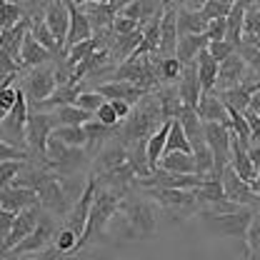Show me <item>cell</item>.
<instances>
[{
	"instance_id": "1",
	"label": "cell",
	"mask_w": 260,
	"mask_h": 260,
	"mask_svg": "<svg viewBox=\"0 0 260 260\" xmlns=\"http://www.w3.org/2000/svg\"><path fill=\"white\" fill-rule=\"evenodd\" d=\"M162 123H168V118H165V113H162L160 103H158L155 93H148V95L133 108V113H130L128 120L123 123V128L115 133V140L123 143V145L145 143L155 130H160Z\"/></svg>"
},
{
	"instance_id": "2",
	"label": "cell",
	"mask_w": 260,
	"mask_h": 260,
	"mask_svg": "<svg viewBox=\"0 0 260 260\" xmlns=\"http://www.w3.org/2000/svg\"><path fill=\"white\" fill-rule=\"evenodd\" d=\"M255 210L250 208H240L235 213H200V220L205 223L208 230H213L215 235L220 238H233V240H240L243 245V255L248 260H253L250 255V248H248V233L253 228L255 220Z\"/></svg>"
},
{
	"instance_id": "3",
	"label": "cell",
	"mask_w": 260,
	"mask_h": 260,
	"mask_svg": "<svg viewBox=\"0 0 260 260\" xmlns=\"http://www.w3.org/2000/svg\"><path fill=\"white\" fill-rule=\"evenodd\" d=\"M120 210V195H115L113 190H105V188H98L95 193V203L90 208V218L85 223V230L78 240V248L73 255H78L83 248H88L90 243H95L98 238H103V233L108 230L110 220L115 218V213Z\"/></svg>"
},
{
	"instance_id": "4",
	"label": "cell",
	"mask_w": 260,
	"mask_h": 260,
	"mask_svg": "<svg viewBox=\"0 0 260 260\" xmlns=\"http://www.w3.org/2000/svg\"><path fill=\"white\" fill-rule=\"evenodd\" d=\"M120 210L128 220L130 230H135V235H140V238L155 235V230H158V205L153 200L128 193L125 198H120Z\"/></svg>"
},
{
	"instance_id": "5",
	"label": "cell",
	"mask_w": 260,
	"mask_h": 260,
	"mask_svg": "<svg viewBox=\"0 0 260 260\" xmlns=\"http://www.w3.org/2000/svg\"><path fill=\"white\" fill-rule=\"evenodd\" d=\"M58 130V120L53 113L45 110H30L28 115V128H25V148L32 155V162H45V150L50 135Z\"/></svg>"
},
{
	"instance_id": "6",
	"label": "cell",
	"mask_w": 260,
	"mask_h": 260,
	"mask_svg": "<svg viewBox=\"0 0 260 260\" xmlns=\"http://www.w3.org/2000/svg\"><path fill=\"white\" fill-rule=\"evenodd\" d=\"M113 80L118 83H130L145 93H155L160 88V78H158V70L150 58H140V60H128V63L118 65L113 70Z\"/></svg>"
},
{
	"instance_id": "7",
	"label": "cell",
	"mask_w": 260,
	"mask_h": 260,
	"mask_svg": "<svg viewBox=\"0 0 260 260\" xmlns=\"http://www.w3.org/2000/svg\"><path fill=\"white\" fill-rule=\"evenodd\" d=\"M28 95L25 90L18 88V100L13 105V110L5 115L3 125H0V140L15 148H25V128H28Z\"/></svg>"
},
{
	"instance_id": "8",
	"label": "cell",
	"mask_w": 260,
	"mask_h": 260,
	"mask_svg": "<svg viewBox=\"0 0 260 260\" xmlns=\"http://www.w3.org/2000/svg\"><path fill=\"white\" fill-rule=\"evenodd\" d=\"M58 230H60V225H58V218L55 215H50V213H45L43 210V215H40V223H38V228L32 230L30 235L13 250L15 255H35V253H45L53 243H55V235H58Z\"/></svg>"
},
{
	"instance_id": "9",
	"label": "cell",
	"mask_w": 260,
	"mask_h": 260,
	"mask_svg": "<svg viewBox=\"0 0 260 260\" xmlns=\"http://www.w3.org/2000/svg\"><path fill=\"white\" fill-rule=\"evenodd\" d=\"M25 95L30 100L32 105H40L43 100L53 95L58 90V65L55 63H48V65H40V68H32L25 78Z\"/></svg>"
},
{
	"instance_id": "10",
	"label": "cell",
	"mask_w": 260,
	"mask_h": 260,
	"mask_svg": "<svg viewBox=\"0 0 260 260\" xmlns=\"http://www.w3.org/2000/svg\"><path fill=\"white\" fill-rule=\"evenodd\" d=\"M223 190H225V198L230 203H235V205H240V208H250V210H260V195L245 183V180H240L238 178V173L228 165L225 170H223Z\"/></svg>"
},
{
	"instance_id": "11",
	"label": "cell",
	"mask_w": 260,
	"mask_h": 260,
	"mask_svg": "<svg viewBox=\"0 0 260 260\" xmlns=\"http://www.w3.org/2000/svg\"><path fill=\"white\" fill-rule=\"evenodd\" d=\"M260 78H253L245 60L233 53L225 63H220V73H218V83H215V93H223V90H233V88H240V85H248V83H255Z\"/></svg>"
},
{
	"instance_id": "12",
	"label": "cell",
	"mask_w": 260,
	"mask_h": 260,
	"mask_svg": "<svg viewBox=\"0 0 260 260\" xmlns=\"http://www.w3.org/2000/svg\"><path fill=\"white\" fill-rule=\"evenodd\" d=\"M178 3H168L165 13H162V25H160V45L158 53L150 55V60H165V58H175L178 50Z\"/></svg>"
},
{
	"instance_id": "13",
	"label": "cell",
	"mask_w": 260,
	"mask_h": 260,
	"mask_svg": "<svg viewBox=\"0 0 260 260\" xmlns=\"http://www.w3.org/2000/svg\"><path fill=\"white\" fill-rule=\"evenodd\" d=\"M148 200L160 205L162 210H200L193 190H165V188H140Z\"/></svg>"
},
{
	"instance_id": "14",
	"label": "cell",
	"mask_w": 260,
	"mask_h": 260,
	"mask_svg": "<svg viewBox=\"0 0 260 260\" xmlns=\"http://www.w3.org/2000/svg\"><path fill=\"white\" fill-rule=\"evenodd\" d=\"M83 8H85L88 20H90V25H93L95 32L113 30V23L123 13L125 0H110V3H105V0H88V3H83Z\"/></svg>"
},
{
	"instance_id": "15",
	"label": "cell",
	"mask_w": 260,
	"mask_h": 260,
	"mask_svg": "<svg viewBox=\"0 0 260 260\" xmlns=\"http://www.w3.org/2000/svg\"><path fill=\"white\" fill-rule=\"evenodd\" d=\"M40 215H43V208H30V210H23L20 215H15V223H13V228H10L5 243L0 245V255H8V253L15 250V248L30 235L32 230L38 228Z\"/></svg>"
},
{
	"instance_id": "16",
	"label": "cell",
	"mask_w": 260,
	"mask_h": 260,
	"mask_svg": "<svg viewBox=\"0 0 260 260\" xmlns=\"http://www.w3.org/2000/svg\"><path fill=\"white\" fill-rule=\"evenodd\" d=\"M95 193H98L95 180L88 175V185H85V190H83V195L78 198V203L73 205V210H70L68 218H65L63 228L73 230V233L78 235V240H80V235H83V230H85V223H88V218H90V208H93V203H95Z\"/></svg>"
},
{
	"instance_id": "17",
	"label": "cell",
	"mask_w": 260,
	"mask_h": 260,
	"mask_svg": "<svg viewBox=\"0 0 260 260\" xmlns=\"http://www.w3.org/2000/svg\"><path fill=\"white\" fill-rule=\"evenodd\" d=\"M65 3H68V10H70V30H68V40H65V50H70L78 43L90 40L95 35V30L88 20V13H85L83 3H73V0H65Z\"/></svg>"
},
{
	"instance_id": "18",
	"label": "cell",
	"mask_w": 260,
	"mask_h": 260,
	"mask_svg": "<svg viewBox=\"0 0 260 260\" xmlns=\"http://www.w3.org/2000/svg\"><path fill=\"white\" fill-rule=\"evenodd\" d=\"M43 20L45 25L50 28V32L55 35L58 45L63 48L65 53V40H68V30H70V10H68V3L60 0H53L45 5V13H43Z\"/></svg>"
},
{
	"instance_id": "19",
	"label": "cell",
	"mask_w": 260,
	"mask_h": 260,
	"mask_svg": "<svg viewBox=\"0 0 260 260\" xmlns=\"http://www.w3.org/2000/svg\"><path fill=\"white\" fill-rule=\"evenodd\" d=\"M30 208H40V198H38L35 190H28V188L0 190V210L3 213L20 215L23 210H30Z\"/></svg>"
},
{
	"instance_id": "20",
	"label": "cell",
	"mask_w": 260,
	"mask_h": 260,
	"mask_svg": "<svg viewBox=\"0 0 260 260\" xmlns=\"http://www.w3.org/2000/svg\"><path fill=\"white\" fill-rule=\"evenodd\" d=\"M178 85V93H180V100L183 105L188 108H198L200 98H203V88H200V78H198V65H183V73H180V80L175 83Z\"/></svg>"
},
{
	"instance_id": "21",
	"label": "cell",
	"mask_w": 260,
	"mask_h": 260,
	"mask_svg": "<svg viewBox=\"0 0 260 260\" xmlns=\"http://www.w3.org/2000/svg\"><path fill=\"white\" fill-rule=\"evenodd\" d=\"M95 90L105 98V100H123V103H128V105H138L143 98L148 95L145 90H140V88H135V85H130V83H118V80H105V83L98 85Z\"/></svg>"
},
{
	"instance_id": "22",
	"label": "cell",
	"mask_w": 260,
	"mask_h": 260,
	"mask_svg": "<svg viewBox=\"0 0 260 260\" xmlns=\"http://www.w3.org/2000/svg\"><path fill=\"white\" fill-rule=\"evenodd\" d=\"M195 113H198V118H200L203 123H220V125H225V128H233L230 115H228V108L220 103V98L215 95V93L200 98Z\"/></svg>"
},
{
	"instance_id": "23",
	"label": "cell",
	"mask_w": 260,
	"mask_h": 260,
	"mask_svg": "<svg viewBox=\"0 0 260 260\" xmlns=\"http://www.w3.org/2000/svg\"><path fill=\"white\" fill-rule=\"evenodd\" d=\"M30 25L32 20L30 18H23L15 28H10V30H3L0 32V50H5L15 63L20 65V50H23V40H25V35L30 32Z\"/></svg>"
},
{
	"instance_id": "24",
	"label": "cell",
	"mask_w": 260,
	"mask_h": 260,
	"mask_svg": "<svg viewBox=\"0 0 260 260\" xmlns=\"http://www.w3.org/2000/svg\"><path fill=\"white\" fill-rule=\"evenodd\" d=\"M210 45V38L203 32V35H180L178 38V50H175V58L180 60V65H190L198 60V55L203 50H208Z\"/></svg>"
},
{
	"instance_id": "25",
	"label": "cell",
	"mask_w": 260,
	"mask_h": 260,
	"mask_svg": "<svg viewBox=\"0 0 260 260\" xmlns=\"http://www.w3.org/2000/svg\"><path fill=\"white\" fill-rule=\"evenodd\" d=\"M165 5L168 3H148V0H130L125 3V8H123V18H130V20H135V23H140L143 28L158 15L165 10Z\"/></svg>"
},
{
	"instance_id": "26",
	"label": "cell",
	"mask_w": 260,
	"mask_h": 260,
	"mask_svg": "<svg viewBox=\"0 0 260 260\" xmlns=\"http://www.w3.org/2000/svg\"><path fill=\"white\" fill-rule=\"evenodd\" d=\"M208 18L203 10H188L183 3H178V35H203L208 30Z\"/></svg>"
},
{
	"instance_id": "27",
	"label": "cell",
	"mask_w": 260,
	"mask_h": 260,
	"mask_svg": "<svg viewBox=\"0 0 260 260\" xmlns=\"http://www.w3.org/2000/svg\"><path fill=\"white\" fill-rule=\"evenodd\" d=\"M248 8H250L248 0H235V3H233V10L228 13V18H225V25H228L225 40L230 45H235V48L243 43V25H245V13H248Z\"/></svg>"
},
{
	"instance_id": "28",
	"label": "cell",
	"mask_w": 260,
	"mask_h": 260,
	"mask_svg": "<svg viewBox=\"0 0 260 260\" xmlns=\"http://www.w3.org/2000/svg\"><path fill=\"white\" fill-rule=\"evenodd\" d=\"M53 60V55L32 38L30 32L25 35L23 40V50H20V70H28V68H40V65H48Z\"/></svg>"
},
{
	"instance_id": "29",
	"label": "cell",
	"mask_w": 260,
	"mask_h": 260,
	"mask_svg": "<svg viewBox=\"0 0 260 260\" xmlns=\"http://www.w3.org/2000/svg\"><path fill=\"white\" fill-rule=\"evenodd\" d=\"M198 78H200V88H203V95H210V93H215V83H218V73H220V65L215 63L213 58H210V53L208 50H203L200 55H198Z\"/></svg>"
},
{
	"instance_id": "30",
	"label": "cell",
	"mask_w": 260,
	"mask_h": 260,
	"mask_svg": "<svg viewBox=\"0 0 260 260\" xmlns=\"http://www.w3.org/2000/svg\"><path fill=\"white\" fill-rule=\"evenodd\" d=\"M170 123L173 120H168V123H162L160 130H155L148 140H145V155H148V165H150V170L155 173L158 170V165H160V158L165 155V143H168V133H170Z\"/></svg>"
},
{
	"instance_id": "31",
	"label": "cell",
	"mask_w": 260,
	"mask_h": 260,
	"mask_svg": "<svg viewBox=\"0 0 260 260\" xmlns=\"http://www.w3.org/2000/svg\"><path fill=\"white\" fill-rule=\"evenodd\" d=\"M155 98H158V103H160V108L168 120H178V118H180V113H183L185 105H183V100H180L178 85H160V88L155 90Z\"/></svg>"
},
{
	"instance_id": "32",
	"label": "cell",
	"mask_w": 260,
	"mask_h": 260,
	"mask_svg": "<svg viewBox=\"0 0 260 260\" xmlns=\"http://www.w3.org/2000/svg\"><path fill=\"white\" fill-rule=\"evenodd\" d=\"M178 123L183 125V130H185V135H188V140H190L193 148L205 143V125H203V120L198 118V113H195L193 108L185 105L183 113H180V118H178Z\"/></svg>"
},
{
	"instance_id": "33",
	"label": "cell",
	"mask_w": 260,
	"mask_h": 260,
	"mask_svg": "<svg viewBox=\"0 0 260 260\" xmlns=\"http://www.w3.org/2000/svg\"><path fill=\"white\" fill-rule=\"evenodd\" d=\"M160 170L165 173H180V175H198L195 173L193 153H165L160 158Z\"/></svg>"
},
{
	"instance_id": "34",
	"label": "cell",
	"mask_w": 260,
	"mask_h": 260,
	"mask_svg": "<svg viewBox=\"0 0 260 260\" xmlns=\"http://www.w3.org/2000/svg\"><path fill=\"white\" fill-rule=\"evenodd\" d=\"M78 95H80V88H78V85H60L48 100H43L40 105H35V110H45V113H48V108H50V110H58V108L75 105Z\"/></svg>"
},
{
	"instance_id": "35",
	"label": "cell",
	"mask_w": 260,
	"mask_h": 260,
	"mask_svg": "<svg viewBox=\"0 0 260 260\" xmlns=\"http://www.w3.org/2000/svg\"><path fill=\"white\" fill-rule=\"evenodd\" d=\"M30 35L53 55V58H58L60 53H63V48L58 45V40H55V35L50 32V28L45 25V20H43V15H38V18H32V25H30ZM65 55V53H63Z\"/></svg>"
},
{
	"instance_id": "36",
	"label": "cell",
	"mask_w": 260,
	"mask_h": 260,
	"mask_svg": "<svg viewBox=\"0 0 260 260\" xmlns=\"http://www.w3.org/2000/svg\"><path fill=\"white\" fill-rule=\"evenodd\" d=\"M53 115L58 120V128H83L85 123H90L95 118V115H90V113H85V110H80L75 105L58 108V110H53Z\"/></svg>"
},
{
	"instance_id": "37",
	"label": "cell",
	"mask_w": 260,
	"mask_h": 260,
	"mask_svg": "<svg viewBox=\"0 0 260 260\" xmlns=\"http://www.w3.org/2000/svg\"><path fill=\"white\" fill-rule=\"evenodd\" d=\"M215 95L220 98V103L225 105L228 110H238V113H245L248 110V105H250V90L245 88V85H240V88H233V90H223V93H215Z\"/></svg>"
},
{
	"instance_id": "38",
	"label": "cell",
	"mask_w": 260,
	"mask_h": 260,
	"mask_svg": "<svg viewBox=\"0 0 260 260\" xmlns=\"http://www.w3.org/2000/svg\"><path fill=\"white\" fill-rule=\"evenodd\" d=\"M165 153H193V145L185 135L183 125L178 120L170 123V133H168V143H165Z\"/></svg>"
},
{
	"instance_id": "39",
	"label": "cell",
	"mask_w": 260,
	"mask_h": 260,
	"mask_svg": "<svg viewBox=\"0 0 260 260\" xmlns=\"http://www.w3.org/2000/svg\"><path fill=\"white\" fill-rule=\"evenodd\" d=\"M23 18H25V8H23V3H8V0L0 3V32L15 28Z\"/></svg>"
},
{
	"instance_id": "40",
	"label": "cell",
	"mask_w": 260,
	"mask_h": 260,
	"mask_svg": "<svg viewBox=\"0 0 260 260\" xmlns=\"http://www.w3.org/2000/svg\"><path fill=\"white\" fill-rule=\"evenodd\" d=\"M155 70H158V78H160V85H175L180 80V73H183V65L178 58H165V60H155Z\"/></svg>"
},
{
	"instance_id": "41",
	"label": "cell",
	"mask_w": 260,
	"mask_h": 260,
	"mask_svg": "<svg viewBox=\"0 0 260 260\" xmlns=\"http://www.w3.org/2000/svg\"><path fill=\"white\" fill-rule=\"evenodd\" d=\"M25 165H28V162H23V160L0 162V190H8V188H13L15 178H18V175L25 170Z\"/></svg>"
},
{
	"instance_id": "42",
	"label": "cell",
	"mask_w": 260,
	"mask_h": 260,
	"mask_svg": "<svg viewBox=\"0 0 260 260\" xmlns=\"http://www.w3.org/2000/svg\"><path fill=\"white\" fill-rule=\"evenodd\" d=\"M53 135H55L58 140H63L68 148H85V145H88L85 128H58Z\"/></svg>"
},
{
	"instance_id": "43",
	"label": "cell",
	"mask_w": 260,
	"mask_h": 260,
	"mask_svg": "<svg viewBox=\"0 0 260 260\" xmlns=\"http://www.w3.org/2000/svg\"><path fill=\"white\" fill-rule=\"evenodd\" d=\"M53 248H55L63 258L65 255H73V253H75V248H78V235H75L73 230H68V228H60V230H58V235H55Z\"/></svg>"
},
{
	"instance_id": "44",
	"label": "cell",
	"mask_w": 260,
	"mask_h": 260,
	"mask_svg": "<svg viewBox=\"0 0 260 260\" xmlns=\"http://www.w3.org/2000/svg\"><path fill=\"white\" fill-rule=\"evenodd\" d=\"M233 10V3L230 0H205L203 3V15L208 18V20H225L228 13Z\"/></svg>"
},
{
	"instance_id": "45",
	"label": "cell",
	"mask_w": 260,
	"mask_h": 260,
	"mask_svg": "<svg viewBox=\"0 0 260 260\" xmlns=\"http://www.w3.org/2000/svg\"><path fill=\"white\" fill-rule=\"evenodd\" d=\"M103 103H105V98L100 95L98 90H85V93H80V95H78V100H75V108H80V110H85V113L95 115Z\"/></svg>"
},
{
	"instance_id": "46",
	"label": "cell",
	"mask_w": 260,
	"mask_h": 260,
	"mask_svg": "<svg viewBox=\"0 0 260 260\" xmlns=\"http://www.w3.org/2000/svg\"><path fill=\"white\" fill-rule=\"evenodd\" d=\"M8 160H23V162H32V155L23 148H15V145H8L0 140V162Z\"/></svg>"
},
{
	"instance_id": "47",
	"label": "cell",
	"mask_w": 260,
	"mask_h": 260,
	"mask_svg": "<svg viewBox=\"0 0 260 260\" xmlns=\"http://www.w3.org/2000/svg\"><path fill=\"white\" fill-rule=\"evenodd\" d=\"M208 53H210V58H213L215 63L220 65L235 53V45H230L228 40H218V43H210V45H208Z\"/></svg>"
},
{
	"instance_id": "48",
	"label": "cell",
	"mask_w": 260,
	"mask_h": 260,
	"mask_svg": "<svg viewBox=\"0 0 260 260\" xmlns=\"http://www.w3.org/2000/svg\"><path fill=\"white\" fill-rule=\"evenodd\" d=\"M243 35H253V38H260V10L255 8V3H250V8H248V13H245Z\"/></svg>"
},
{
	"instance_id": "49",
	"label": "cell",
	"mask_w": 260,
	"mask_h": 260,
	"mask_svg": "<svg viewBox=\"0 0 260 260\" xmlns=\"http://www.w3.org/2000/svg\"><path fill=\"white\" fill-rule=\"evenodd\" d=\"M95 120H98V123H103V125H108V128H118V123H120L118 113L113 110V105H110L108 100L100 105V110L95 113Z\"/></svg>"
},
{
	"instance_id": "50",
	"label": "cell",
	"mask_w": 260,
	"mask_h": 260,
	"mask_svg": "<svg viewBox=\"0 0 260 260\" xmlns=\"http://www.w3.org/2000/svg\"><path fill=\"white\" fill-rule=\"evenodd\" d=\"M140 28H143L140 23H135V20H130V18H123V15H118L115 23H113V32H115V35H130V32L140 30Z\"/></svg>"
},
{
	"instance_id": "51",
	"label": "cell",
	"mask_w": 260,
	"mask_h": 260,
	"mask_svg": "<svg viewBox=\"0 0 260 260\" xmlns=\"http://www.w3.org/2000/svg\"><path fill=\"white\" fill-rule=\"evenodd\" d=\"M18 70H20V65L15 63L5 50H0V80H5L10 75H18Z\"/></svg>"
},
{
	"instance_id": "52",
	"label": "cell",
	"mask_w": 260,
	"mask_h": 260,
	"mask_svg": "<svg viewBox=\"0 0 260 260\" xmlns=\"http://www.w3.org/2000/svg\"><path fill=\"white\" fill-rule=\"evenodd\" d=\"M205 35L210 38V43L225 40V35H228L225 20H223V18H220V20H210V23H208V30H205Z\"/></svg>"
},
{
	"instance_id": "53",
	"label": "cell",
	"mask_w": 260,
	"mask_h": 260,
	"mask_svg": "<svg viewBox=\"0 0 260 260\" xmlns=\"http://www.w3.org/2000/svg\"><path fill=\"white\" fill-rule=\"evenodd\" d=\"M243 115H245V120H248V125H250V138H253V143H260V115L250 113V110H245Z\"/></svg>"
},
{
	"instance_id": "54",
	"label": "cell",
	"mask_w": 260,
	"mask_h": 260,
	"mask_svg": "<svg viewBox=\"0 0 260 260\" xmlns=\"http://www.w3.org/2000/svg\"><path fill=\"white\" fill-rule=\"evenodd\" d=\"M13 223H15V215H10V213H3V210H0V245L5 243V238H8V233H10Z\"/></svg>"
},
{
	"instance_id": "55",
	"label": "cell",
	"mask_w": 260,
	"mask_h": 260,
	"mask_svg": "<svg viewBox=\"0 0 260 260\" xmlns=\"http://www.w3.org/2000/svg\"><path fill=\"white\" fill-rule=\"evenodd\" d=\"M108 103L113 105V110L118 113V118H120L123 123H125V120L130 118V113H133V105H128V103H123V100H108Z\"/></svg>"
},
{
	"instance_id": "56",
	"label": "cell",
	"mask_w": 260,
	"mask_h": 260,
	"mask_svg": "<svg viewBox=\"0 0 260 260\" xmlns=\"http://www.w3.org/2000/svg\"><path fill=\"white\" fill-rule=\"evenodd\" d=\"M248 155H250V160L255 165V170L260 173V143H253V145L248 148Z\"/></svg>"
},
{
	"instance_id": "57",
	"label": "cell",
	"mask_w": 260,
	"mask_h": 260,
	"mask_svg": "<svg viewBox=\"0 0 260 260\" xmlns=\"http://www.w3.org/2000/svg\"><path fill=\"white\" fill-rule=\"evenodd\" d=\"M248 110H250V113H255V115H260V90H255V93L250 95V105H248Z\"/></svg>"
},
{
	"instance_id": "58",
	"label": "cell",
	"mask_w": 260,
	"mask_h": 260,
	"mask_svg": "<svg viewBox=\"0 0 260 260\" xmlns=\"http://www.w3.org/2000/svg\"><path fill=\"white\" fill-rule=\"evenodd\" d=\"M250 188H253V190H255V193L260 195V173H258V178H255V183H253V185H250Z\"/></svg>"
},
{
	"instance_id": "59",
	"label": "cell",
	"mask_w": 260,
	"mask_h": 260,
	"mask_svg": "<svg viewBox=\"0 0 260 260\" xmlns=\"http://www.w3.org/2000/svg\"><path fill=\"white\" fill-rule=\"evenodd\" d=\"M3 260H23L20 255H15V253H8V255H3Z\"/></svg>"
},
{
	"instance_id": "60",
	"label": "cell",
	"mask_w": 260,
	"mask_h": 260,
	"mask_svg": "<svg viewBox=\"0 0 260 260\" xmlns=\"http://www.w3.org/2000/svg\"><path fill=\"white\" fill-rule=\"evenodd\" d=\"M5 115H8V113H5V110L0 108V125H3V120H5Z\"/></svg>"
},
{
	"instance_id": "61",
	"label": "cell",
	"mask_w": 260,
	"mask_h": 260,
	"mask_svg": "<svg viewBox=\"0 0 260 260\" xmlns=\"http://www.w3.org/2000/svg\"><path fill=\"white\" fill-rule=\"evenodd\" d=\"M255 8H258V10H260V3H255Z\"/></svg>"
},
{
	"instance_id": "62",
	"label": "cell",
	"mask_w": 260,
	"mask_h": 260,
	"mask_svg": "<svg viewBox=\"0 0 260 260\" xmlns=\"http://www.w3.org/2000/svg\"><path fill=\"white\" fill-rule=\"evenodd\" d=\"M0 83H3V80H0Z\"/></svg>"
}]
</instances>
